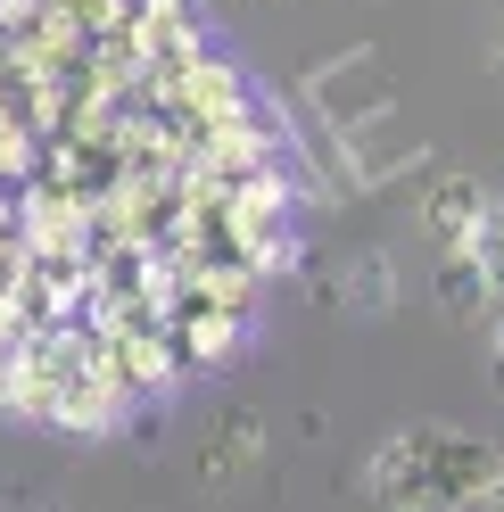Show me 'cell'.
<instances>
[{"label":"cell","mask_w":504,"mask_h":512,"mask_svg":"<svg viewBox=\"0 0 504 512\" xmlns=\"http://www.w3.org/2000/svg\"><path fill=\"white\" fill-rule=\"evenodd\" d=\"M480 207H488V190L471 182V174H455V182H438L430 199H422V232H430L438 248H463L471 223H480Z\"/></svg>","instance_id":"5b68a950"},{"label":"cell","mask_w":504,"mask_h":512,"mask_svg":"<svg viewBox=\"0 0 504 512\" xmlns=\"http://www.w3.org/2000/svg\"><path fill=\"white\" fill-rule=\"evenodd\" d=\"M0 397L25 422H58V430H108L124 413V380L108 364V331H42L34 347H17L0 364Z\"/></svg>","instance_id":"6da1fadb"},{"label":"cell","mask_w":504,"mask_h":512,"mask_svg":"<svg viewBox=\"0 0 504 512\" xmlns=\"http://www.w3.org/2000/svg\"><path fill=\"white\" fill-rule=\"evenodd\" d=\"M389 512H430V504H389Z\"/></svg>","instance_id":"30bf717a"},{"label":"cell","mask_w":504,"mask_h":512,"mask_svg":"<svg viewBox=\"0 0 504 512\" xmlns=\"http://www.w3.org/2000/svg\"><path fill=\"white\" fill-rule=\"evenodd\" d=\"M389 298H397L389 256H381V248H364L356 265H348V281H339V306H356V314H389Z\"/></svg>","instance_id":"52a82bcc"},{"label":"cell","mask_w":504,"mask_h":512,"mask_svg":"<svg viewBox=\"0 0 504 512\" xmlns=\"http://www.w3.org/2000/svg\"><path fill=\"white\" fill-rule=\"evenodd\" d=\"M488 512H504V463H496V479H488V496H480Z\"/></svg>","instance_id":"9c48e42d"},{"label":"cell","mask_w":504,"mask_h":512,"mask_svg":"<svg viewBox=\"0 0 504 512\" xmlns=\"http://www.w3.org/2000/svg\"><path fill=\"white\" fill-rule=\"evenodd\" d=\"M496 446L488 438H463V430H405V438H381L364 488L389 496V504H430V512H463L488 496L496 479Z\"/></svg>","instance_id":"7a4b0ae2"},{"label":"cell","mask_w":504,"mask_h":512,"mask_svg":"<svg viewBox=\"0 0 504 512\" xmlns=\"http://www.w3.org/2000/svg\"><path fill=\"white\" fill-rule=\"evenodd\" d=\"M480 306H488V281H480V265H471L463 248H447V265H438V314H447V323H471Z\"/></svg>","instance_id":"8992f818"},{"label":"cell","mask_w":504,"mask_h":512,"mask_svg":"<svg viewBox=\"0 0 504 512\" xmlns=\"http://www.w3.org/2000/svg\"><path fill=\"white\" fill-rule=\"evenodd\" d=\"M199 58H207V25L191 17V0H141V75L174 91Z\"/></svg>","instance_id":"3957f363"},{"label":"cell","mask_w":504,"mask_h":512,"mask_svg":"<svg viewBox=\"0 0 504 512\" xmlns=\"http://www.w3.org/2000/svg\"><path fill=\"white\" fill-rule=\"evenodd\" d=\"M463 256L480 265V281H488V290H504V199H488V207H480V223H471Z\"/></svg>","instance_id":"ba28073f"},{"label":"cell","mask_w":504,"mask_h":512,"mask_svg":"<svg viewBox=\"0 0 504 512\" xmlns=\"http://www.w3.org/2000/svg\"><path fill=\"white\" fill-rule=\"evenodd\" d=\"M257 455H265V422H257V405H232L224 422L207 430V446H199V479H207V488H240V479L257 471Z\"/></svg>","instance_id":"277c9868"}]
</instances>
